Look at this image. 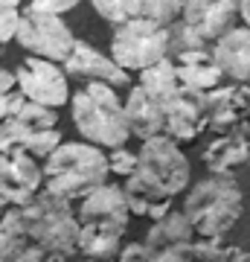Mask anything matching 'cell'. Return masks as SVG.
I'll return each instance as SVG.
<instances>
[{
	"mask_svg": "<svg viewBox=\"0 0 250 262\" xmlns=\"http://www.w3.org/2000/svg\"><path fill=\"white\" fill-rule=\"evenodd\" d=\"M125 227L111 222H79V253L84 259H113Z\"/></svg>",
	"mask_w": 250,
	"mask_h": 262,
	"instance_id": "19",
	"label": "cell"
},
{
	"mask_svg": "<svg viewBox=\"0 0 250 262\" xmlns=\"http://www.w3.org/2000/svg\"><path fill=\"white\" fill-rule=\"evenodd\" d=\"M61 143L58 128H35L29 122L18 120L15 114H9L0 122V151H29L32 158H47L50 151Z\"/></svg>",
	"mask_w": 250,
	"mask_h": 262,
	"instance_id": "14",
	"label": "cell"
},
{
	"mask_svg": "<svg viewBox=\"0 0 250 262\" xmlns=\"http://www.w3.org/2000/svg\"><path fill=\"white\" fill-rule=\"evenodd\" d=\"M108 175H111V169H108V155L102 151V146H93L87 140L58 143L47 155L44 189L76 201V198L87 195L93 187L105 184Z\"/></svg>",
	"mask_w": 250,
	"mask_h": 262,
	"instance_id": "4",
	"label": "cell"
},
{
	"mask_svg": "<svg viewBox=\"0 0 250 262\" xmlns=\"http://www.w3.org/2000/svg\"><path fill=\"white\" fill-rule=\"evenodd\" d=\"M189 239H195V230H192V225H189L186 213L169 210L166 215L154 219V225L148 227V233H146V248L151 251V259H154V253L166 251V248H172V245L189 242Z\"/></svg>",
	"mask_w": 250,
	"mask_h": 262,
	"instance_id": "20",
	"label": "cell"
},
{
	"mask_svg": "<svg viewBox=\"0 0 250 262\" xmlns=\"http://www.w3.org/2000/svg\"><path fill=\"white\" fill-rule=\"evenodd\" d=\"M128 215L131 210L125 189L108 181L82 195V204H79V222H111V225L128 227Z\"/></svg>",
	"mask_w": 250,
	"mask_h": 262,
	"instance_id": "15",
	"label": "cell"
},
{
	"mask_svg": "<svg viewBox=\"0 0 250 262\" xmlns=\"http://www.w3.org/2000/svg\"><path fill=\"white\" fill-rule=\"evenodd\" d=\"M64 73L73 79H84V82H108L113 88L131 82V76L125 67H120L111 56H102L96 47H90L87 41H73V50L67 53V58L61 61Z\"/></svg>",
	"mask_w": 250,
	"mask_h": 262,
	"instance_id": "12",
	"label": "cell"
},
{
	"mask_svg": "<svg viewBox=\"0 0 250 262\" xmlns=\"http://www.w3.org/2000/svg\"><path fill=\"white\" fill-rule=\"evenodd\" d=\"M125 114H128L131 137L137 140H148L154 134H163V105L148 94L143 84H134L125 99Z\"/></svg>",
	"mask_w": 250,
	"mask_h": 262,
	"instance_id": "18",
	"label": "cell"
},
{
	"mask_svg": "<svg viewBox=\"0 0 250 262\" xmlns=\"http://www.w3.org/2000/svg\"><path fill=\"white\" fill-rule=\"evenodd\" d=\"M18 91L32 102L61 108L70 102V88H67V73L58 67V61L41 56H29L24 64L15 70Z\"/></svg>",
	"mask_w": 250,
	"mask_h": 262,
	"instance_id": "8",
	"label": "cell"
},
{
	"mask_svg": "<svg viewBox=\"0 0 250 262\" xmlns=\"http://www.w3.org/2000/svg\"><path fill=\"white\" fill-rule=\"evenodd\" d=\"M175 70H177V79H180V84L192 88V91H204V94L224 79L221 67L215 64L213 56L192 58V61H175Z\"/></svg>",
	"mask_w": 250,
	"mask_h": 262,
	"instance_id": "22",
	"label": "cell"
},
{
	"mask_svg": "<svg viewBox=\"0 0 250 262\" xmlns=\"http://www.w3.org/2000/svg\"><path fill=\"white\" fill-rule=\"evenodd\" d=\"M44 187V169L29 151H0V195L9 204L20 207L35 198Z\"/></svg>",
	"mask_w": 250,
	"mask_h": 262,
	"instance_id": "11",
	"label": "cell"
},
{
	"mask_svg": "<svg viewBox=\"0 0 250 262\" xmlns=\"http://www.w3.org/2000/svg\"><path fill=\"white\" fill-rule=\"evenodd\" d=\"M213 58L227 79L250 84V29L230 27L221 38H215Z\"/></svg>",
	"mask_w": 250,
	"mask_h": 262,
	"instance_id": "16",
	"label": "cell"
},
{
	"mask_svg": "<svg viewBox=\"0 0 250 262\" xmlns=\"http://www.w3.org/2000/svg\"><path fill=\"white\" fill-rule=\"evenodd\" d=\"M207 108V128L213 131H250V88L236 82L230 88H210L204 94Z\"/></svg>",
	"mask_w": 250,
	"mask_h": 262,
	"instance_id": "10",
	"label": "cell"
},
{
	"mask_svg": "<svg viewBox=\"0 0 250 262\" xmlns=\"http://www.w3.org/2000/svg\"><path fill=\"white\" fill-rule=\"evenodd\" d=\"M15 41L20 47L32 53V56H41V58H50V61H64L67 53L73 50V41L76 35L70 32L61 15L56 12H41V9H29L20 12V24H18V32H15Z\"/></svg>",
	"mask_w": 250,
	"mask_h": 262,
	"instance_id": "7",
	"label": "cell"
},
{
	"mask_svg": "<svg viewBox=\"0 0 250 262\" xmlns=\"http://www.w3.org/2000/svg\"><path fill=\"white\" fill-rule=\"evenodd\" d=\"M0 3H6V6H18L20 0H0Z\"/></svg>",
	"mask_w": 250,
	"mask_h": 262,
	"instance_id": "33",
	"label": "cell"
},
{
	"mask_svg": "<svg viewBox=\"0 0 250 262\" xmlns=\"http://www.w3.org/2000/svg\"><path fill=\"white\" fill-rule=\"evenodd\" d=\"M244 195L233 175H210L198 181L184 198V213L192 225L195 236L224 239L239 222Z\"/></svg>",
	"mask_w": 250,
	"mask_h": 262,
	"instance_id": "5",
	"label": "cell"
},
{
	"mask_svg": "<svg viewBox=\"0 0 250 262\" xmlns=\"http://www.w3.org/2000/svg\"><path fill=\"white\" fill-rule=\"evenodd\" d=\"M96 15L108 24H125V20L137 18L143 12V0H90Z\"/></svg>",
	"mask_w": 250,
	"mask_h": 262,
	"instance_id": "23",
	"label": "cell"
},
{
	"mask_svg": "<svg viewBox=\"0 0 250 262\" xmlns=\"http://www.w3.org/2000/svg\"><path fill=\"white\" fill-rule=\"evenodd\" d=\"M160 105H163V134H169L172 140L189 143L207 128L204 91H192V88L180 84Z\"/></svg>",
	"mask_w": 250,
	"mask_h": 262,
	"instance_id": "9",
	"label": "cell"
},
{
	"mask_svg": "<svg viewBox=\"0 0 250 262\" xmlns=\"http://www.w3.org/2000/svg\"><path fill=\"white\" fill-rule=\"evenodd\" d=\"M169 56H177V53H186V50H201L207 47V38L198 35L184 18H177L169 24Z\"/></svg>",
	"mask_w": 250,
	"mask_h": 262,
	"instance_id": "24",
	"label": "cell"
},
{
	"mask_svg": "<svg viewBox=\"0 0 250 262\" xmlns=\"http://www.w3.org/2000/svg\"><path fill=\"white\" fill-rule=\"evenodd\" d=\"M186 184H189V160L180 151L177 140H172L169 134H154L143 140V149L137 151V166L122 189L131 213L146 215L151 204L175 198L177 192H184Z\"/></svg>",
	"mask_w": 250,
	"mask_h": 262,
	"instance_id": "1",
	"label": "cell"
},
{
	"mask_svg": "<svg viewBox=\"0 0 250 262\" xmlns=\"http://www.w3.org/2000/svg\"><path fill=\"white\" fill-rule=\"evenodd\" d=\"M239 15V0H186L180 18L207 41L221 38Z\"/></svg>",
	"mask_w": 250,
	"mask_h": 262,
	"instance_id": "13",
	"label": "cell"
},
{
	"mask_svg": "<svg viewBox=\"0 0 250 262\" xmlns=\"http://www.w3.org/2000/svg\"><path fill=\"white\" fill-rule=\"evenodd\" d=\"M82 0H29V9H41V12H56V15H64V12L76 9Z\"/></svg>",
	"mask_w": 250,
	"mask_h": 262,
	"instance_id": "28",
	"label": "cell"
},
{
	"mask_svg": "<svg viewBox=\"0 0 250 262\" xmlns=\"http://www.w3.org/2000/svg\"><path fill=\"white\" fill-rule=\"evenodd\" d=\"M12 91H18L15 73H9V70H3V67H0V96H3V94H12Z\"/></svg>",
	"mask_w": 250,
	"mask_h": 262,
	"instance_id": "31",
	"label": "cell"
},
{
	"mask_svg": "<svg viewBox=\"0 0 250 262\" xmlns=\"http://www.w3.org/2000/svg\"><path fill=\"white\" fill-rule=\"evenodd\" d=\"M134 166H137V155H134V151H128L125 146L111 149V155H108V169H111L113 175L128 178L131 172H134Z\"/></svg>",
	"mask_w": 250,
	"mask_h": 262,
	"instance_id": "26",
	"label": "cell"
},
{
	"mask_svg": "<svg viewBox=\"0 0 250 262\" xmlns=\"http://www.w3.org/2000/svg\"><path fill=\"white\" fill-rule=\"evenodd\" d=\"M24 99H27V96L20 94V91H12V94H3V96H0V122L6 120V117H9V114L15 111L20 102H24Z\"/></svg>",
	"mask_w": 250,
	"mask_h": 262,
	"instance_id": "30",
	"label": "cell"
},
{
	"mask_svg": "<svg viewBox=\"0 0 250 262\" xmlns=\"http://www.w3.org/2000/svg\"><path fill=\"white\" fill-rule=\"evenodd\" d=\"M184 3L186 0H143V18L154 20L160 27H169L172 20L180 18V12H184Z\"/></svg>",
	"mask_w": 250,
	"mask_h": 262,
	"instance_id": "25",
	"label": "cell"
},
{
	"mask_svg": "<svg viewBox=\"0 0 250 262\" xmlns=\"http://www.w3.org/2000/svg\"><path fill=\"white\" fill-rule=\"evenodd\" d=\"M140 84H143L157 102H163L166 96H172L177 88H180V79H177V70H175V58L163 56L160 61L143 67V70H140Z\"/></svg>",
	"mask_w": 250,
	"mask_h": 262,
	"instance_id": "21",
	"label": "cell"
},
{
	"mask_svg": "<svg viewBox=\"0 0 250 262\" xmlns=\"http://www.w3.org/2000/svg\"><path fill=\"white\" fill-rule=\"evenodd\" d=\"M18 24H20L18 6H6V3H0V44H6V41H15Z\"/></svg>",
	"mask_w": 250,
	"mask_h": 262,
	"instance_id": "27",
	"label": "cell"
},
{
	"mask_svg": "<svg viewBox=\"0 0 250 262\" xmlns=\"http://www.w3.org/2000/svg\"><path fill=\"white\" fill-rule=\"evenodd\" d=\"M20 219L47 259H70L79 253V215L73 213L70 198L44 189L20 204Z\"/></svg>",
	"mask_w": 250,
	"mask_h": 262,
	"instance_id": "3",
	"label": "cell"
},
{
	"mask_svg": "<svg viewBox=\"0 0 250 262\" xmlns=\"http://www.w3.org/2000/svg\"><path fill=\"white\" fill-rule=\"evenodd\" d=\"M169 56V29L154 20L137 18L117 24L111 35V58L125 70H143V67Z\"/></svg>",
	"mask_w": 250,
	"mask_h": 262,
	"instance_id": "6",
	"label": "cell"
},
{
	"mask_svg": "<svg viewBox=\"0 0 250 262\" xmlns=\"http://www.w3.org/2000/svg\"><path fill=\"white\" fill-rule=\"evenodd\" d=\"M70 108H73V122L79 134L93 146L102 149H117L131 140V125L125 105L108 82H84L70 96Z\"/></svg>",
	"mask_w": 250,
	"mask_h": 262,
	"instance_id": "2",
	"label": "cell"
},
{
	"mask_svg": "<svg viewBox=\"0 0 250 262\" xmlns=\"http://www.w3.org/2000/svg\"><path fill=\"white\" fill-rule=\"evenodd\" d=\"M122 262H134V259H151V251L146 248V242H134V245H125V248H120V253H117Z\"/></svg>",
	"mask_w": 250,
	"mask_h": 262,
	"instance_id": "29",
	"label": "cell"
},
{
	"mask_svg": "<svg viewBox=\"0 0 250 262\" xmlns=\"http://www.w3.org/2000/svg\"><path fill=\"white\" fill-rule=\"evenodd\" d=\"M239 18L244 20V27L250 29V0H239Z\"/></svg>",
	"mask_w": 250,
	"mask_h": 262,
	"instance_id": "32",
	"label": "cell"
},
{
	"mask_svg": "<svg viewBox=\"0 0 250 262\" xmlns=\"http://www.w3.org/2000/svg\"><path fill=\"white\" fill-rule=\"evenodd\" d=\"M201 158L210 175H230L250 160V137L244 131H227L207 146Z\"/></svg>",
	"mask_w": 250,
	"mask_h": 262,
	"instance_id": "17",
	"label": "cell"
}]
</instances>
